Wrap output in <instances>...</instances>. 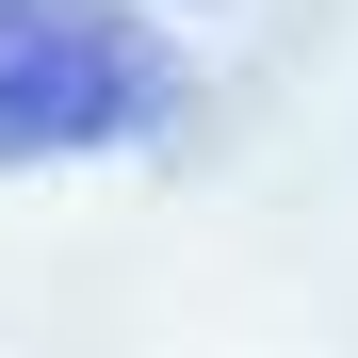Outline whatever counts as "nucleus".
Returning <instances> with one entry per match:
<instances>
[{
    "mask_svg": "<svg viewBox=\"0 0 358 358\" xmlns=\"http://www.w3.org/2000/svg\"><path fill=\"white\" fill-rule=\"evenodd\" d=\"M179 114V49L131 0H0V163H82Z\"/></svg>",
    "mask_w": 358,
    "mask_h": 358,
    "instance_id": "f257e3e1",
    "label": "nucleus"
}]
</instances>
